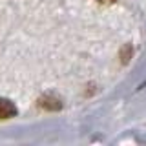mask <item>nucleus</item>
<instances>
[{
	"instance_id": "obj_1",
	"label": "nucleus",
	"mask_w": 146,
	"mask_h": 146,
	"mask_svg": "<svg viewBox=\"0 0 146 146\" xmlns=\"http://www.w3.org/2000/svg\"><path fill=\"white\" fill-rule=\"evenodd\" d=\"M38 106L42 110H48V111H58L62 108V100L51 93H48V95H42L38 99Z\"/></svg>"
},
{
	"instance_id": "obj_2",
	"label": "nucleus",
	"mask_w": 146,
	"mask_h": 146,
	"mask_svg": "<svg viewBox=\"0 0 146 146\" xmlns=\"http://www.w3.org/2000/svg\"><path fill=\"white\" fill-rule=\"evenodd\" d=\"M17 113H18V110H17L13 100L0 97V119H11V117H15Z\"/></svg>"
},
{
	"instance_id": "obj_3",
	"label": "nucleus",
	"mask_w": 146,
	"mask_h": 146,
	"mask_svg": "<svg viewBox=\"0 0 146 146\" xmlns=\"http://www.w3.org/2000/svg\"><path fill=\"white\" fill-rule=\"evenodd\" d=\"M131 51H133L131 44H126L124 48L121 49V58H122V62H124V64H128V60L131 58Z\"/></svg>"
},
{
	"instance_id": "obj_4",
	"label": "nucleus",
	"mask_w": 146,
	"mask_h": 146,
	"mask_svg": "<svg viewBox=\"0 0 146 146\" xmlns=\"http://www.w3.org/2000/svg\"><path fill=\"white\" fill-rule=\"evenodd\" d=\"M99 4H102V6H110V4H113V2H117V0H97Z\"/></svg>"
}]
</instances>
